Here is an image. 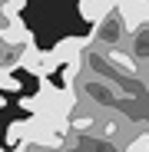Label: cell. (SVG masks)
Wrapping results in <instances>:
<instances>
[{
    "instance_id": "9",
    "label": "cell",
    "mask_w": 149,
    "mask_h": 152,
    "mask_svg": "<svg viewBox=\"0 0 149 152\" xmlns=\"http://www.w3.org/2000/svg\"><path fill=\"white\" fill-rule=\"evenodd\" d=\"M4 152H7V149H4Z\"/></svg>"
},
{
    "instance_id": "4",
    "label": "cell",
    "mask_w": 149,
    "mask_h": 152,
    "mask_svg": "<svg viewBox=\"0 0 149 152\" xmlns=\"http://www.w3.org/2000/svg\"><path fill=\"white\" fill-rule=\"evenodd\" d=\"M27 139H30V126H27V119H17V122L7 126V145H20V142H27Z\"/></svg>"
},
{
    "instance_id": "5",
    "label": "cell",
    "mask_w": 149,
    "mask_h": 152,
    "mask_svg": "<svg viewBox=\"0 0 149 152\" xmlns=\"http://www.w3.org/2000/svg\"><path fill=\"white\" fill-rule=\"evenodd\" d=\"M0 89H7V93H20L17 76H13V73H0Z\"/></svg>"
},
{
    "instance_id": "1",
    "label": "cell",
    "mask_w": 149,
    "mask_h": 152,
    "mask_svg": "<svg viewBox=\"0 0 149 152\" xmlns=\"http://www.w3.org/2000/svg\"><path fill=\"white\" fill-rule=\"evenodd\" d=\"M93 27H96V30L90 33L93 46H123V43H126V37H129V30H126V23H123L119 10L103 13V17L93 23Z\"/></svg>"
},
{
    "instance_id": "3",
    "label": "cell",
    "mask_w": 149,
    "mask_h": 152,
    "mask_svg": "<svg viewBox=\"0 0 149 152\" xmlns=\"http://www.w3.org/2000/svg\"><path fill=\"white\" fill-rule=\"evenodd\" d=\"M116 4H119V0H80V17L90 20V23H96L103 13L116 10Z\"/></svg>"
},
{
    "instance_id": "6",
    "label": "cell",
    "mask_w": 149,
    "mask_h": 152,
    "mask_svg": "<svg viewBox=\"0 0 149 152\" xmlns=\"http://www.w3.org/2000/svg\"><path fill=\"white\" fill-rule=\"evenodd\" d=\"M0 7H4V10H13V13H20L23 7H27V0H0Z\"/></svg>"
},
{
    "instance_id": "8",
    "label": "cell",
    "mask_w": 149,
    "mask_h": 152,
    "mask_svg": "<svg viewBox=\"0 0 149 152\" xmlns=\"http://www.w3.org/2000/svg\"><path fill=\"white\" fill-rule=\"evenodd\" d=\"M0 152H4V145H0Z\"/></svg>"
},
{
    "instance_id": "7",
    "label": "cell",
    "mask_w": 149,
    "mask_h": 152,
    "mask_svg": "<svg viewBox=\"0 0 149 152\" xmlns=\"http://www.w3.org/2000/svg\"><path fill=\"white\" fill-rule=\"evenodd\" d=\"M0 109H4V89H0Z\"/></svg>"
},
{
    "instance_id": "2",
    "label": "cell",
    "mask_w": 149,
    "mask_h": 152,
    "mask_svg": "<svg viewBox=\"0 0 149 152\" xmlns=\"http://www.w3.org/2000/svg\"><path fill=\"white\" fill-rule=\"evenodd\" d=\"M90 46H93V40H83V37H66V40H60L53 50H50V53H53V60H57L60 66H66V63H83Z\"/></svg>"
}]
</instances>
